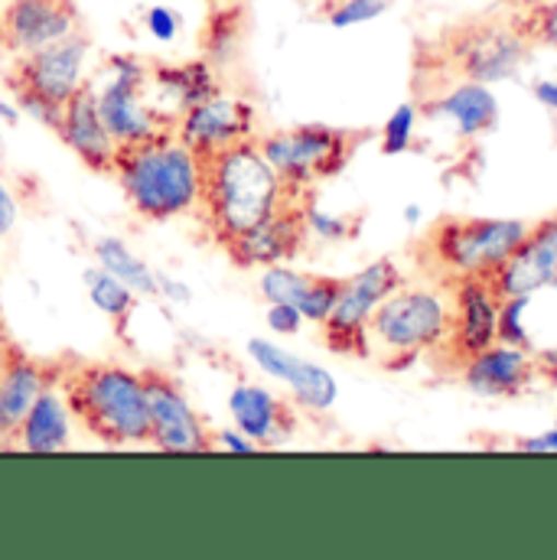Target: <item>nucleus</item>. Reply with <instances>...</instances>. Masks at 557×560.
<instances>
[{
    "instance_id": "1",
    "label": "nucleus",
    "mask_w": 557,
    "mask_h": 560,
    "mask_svg": "<svg viewBox=\"0 0 557 560\" xmlns=\"http://www.w3.org/2000/svg\"><path fill=\"white\" fill-rule=\"evenodd\" d=\"M535 59L509 10L496 0L486 10L463 13L430 36H418L411 49V102L430 98L450 85H499L512 82Z\"/></svg>"
},
{
    "instance_id": "2",
    "label": "nucleus",
    "mask_w": 557,
    "mask_h": 560,
    "mask_svg": "<svg viewBox=\"0 0 557 560\" xmlns=\"http://www.w3.org/2000/svg\"><path fill=\"white\" fill-rule=\"evenodd\" d=\"M300 189L280 179V173L265 160L258 140H242L235 147L199 156V202L196 215L206 225L209 238L225 248L232 238L245 235Z\"/></svg>"
},
{
    "instance_id": "3",
    "label": "nucleus",
    "mask_w": 557,
    "mask_h": 560,
    "mask_svg": "<svg viewBox=\"0 0 557 560\" xmlns=\"http://www.w3.org/2000/svg\"><path fill=\"white\" fill-rule=\"evenodd\" d=\"M56 385L72 420L108 446L150 443V415L140 372L79 355H56Z\"/></svg>"
},
{
    "instance_id": "4",
    "label": "nucleus",
    "mask_w": 557,
    "mask_h": 560,
    "mask_svg": "<svg viewBox=\"0 0 557 560\" xmlns=\"http://www.w3.org/2000/svg\"><path fill=\"white\" fill-rule=\"evenodd\" d=\"M529 232V219L437 215L405 248L411 278L453 287L496 268Z\"/></svg>"
},
{
    "instance_id": "5",
    "label": "nucleus",
    "mask_w": 557,
    "mask_h": 560,
    "mask_svg": "<svg viewBox=\"0 0 557 560\" xmlns=\"http://www.w3.org/2000/svg\"><path fill=\"white\" fill-rule=\"evenodd\" d=\"M112 176L118 179L128 206L147 222H170L196 212L199 156L173 131L138 143H118Z\"/></svg>"
},
{
    "instance_id": "6",
    "label": "nucleus",
    "mask_w": 557,
    "mask_h": 560,
    "mask_svg": "<svg viewBox=\"0 0 557 560\" xmlns=\"http://www.w3.org/2000/svg\"><path fill=\"white\" fill-rule=\"evenodd\" d=\"M450 316V290L411 278L392 290L369 319V362L388 375H402L423 362L440 342Z\"/></svg>"
},
{
    "instance_id": "7",
    "label": "nucleus",
    "mask_w": 557,
    "mask_h": 560,
    "mask_svg": "<svg viewBox=\"0 0 557 560\" xmlns=\"http://www.w3.org/2000/svg\"><path fill=\"white\" fill-rule=\"evenodd\" d=\"M89 56H92V39L79 30L36 52L13 56L10 66L3 69V85L20 105V112L56 131L66 102L89 79Z\"/></svg>"
},
{
    "instance_id": "8",
    "label": "nucleus",
    "mask_w": 557,
    "mask_h": 560,
    "mask_svg": "<svg viewBox=\"0 0 557 560\" xmlns=\"http://www.w3.org/2000/svg\"><path fill=\"white\" fill-rule=\"evenodd\" d=\"M379 138L375 128H336V125H293L258 135L265 160L293 186L316 189L326 179H336L362 143Z\"/></svg>"
},
{
    "instance_id": "9",
    "label": "nucleus",
    "mask_w": 557,
    "mask_h": 560,
    "mask_svg": "<svg viewBox=\"0 0 557 560\" xmlns=\"http://www.w3.org/2000/svg\"><path fill=\"white\" fill-rule=\"evenodd\" d=\"M147 79H150V62L131 52L108 56L98 79H89L95 89L98 115L118 143H138L176 131V115L163 112L150 98Z\"/></svg>"
},
{
    "instance_id": "10",
    "label": "nucleus",
    "mask_w": 557,
    "mask_h": 560,
    "mask_svg": "<svg viewBox=\"0 0 557 560\" xmlns=\"http://www.w3.org/2000/svg\"><path fill=\"white\" fill-rule=\"evenodd\" d=\"M450 290V316L440 342L423 355L433 382H456L463 369L496 342L499 326V296L492 293L489 280L466 278L456 280Z\"/></svg>"
},
{
    "instance_id": "11",
    "label": "nucleus",
    "mask_w": 557,
    "mask_h": 560,
    "mask_svg": "<svg viewBox=\"0 0 557 560\" xmlns=\"http://www.w3.org/2000/svg\"><path fill=\"white\" fill-rule=\"evenodd\" d=\"M408 280L405 268L395 258H379L362 271L349 275L333 313L320 323L323 346L339 359H369V319L375 306Z\"/></svg>"
},
{
    "instance_id": "12",
    "label": "nucleus",
    "mask_w": 557,
    "mask_h": 560,
    "mask_svg": "<svg viewBox=\"0 0 557 560\" xmlns=\"http://www.w3.org/2000/svg\"><path fill=\"white\" fill-rule=\"evenodd\" d=\"M313 206H316V189H300L275 215H268L245 235L232 238L222 252L235 261V268H245V271L293 261L313 238L310 235V209Z\"/></svg>"
},
{
    "instance_id": "13",
    "label": "nucleus",
    "mask_w": 557,
    "mask_h": 560,
    "mask_svg": "<svg viewBox=\"0 0 557 560\" xmlns=\"http://www.w3.org/2000/svg\"><path fill=\"white\" fill-rule=\"evenodd\" d=\"M147 415H150V446L166 453H212V430L196 415L179 382L160 369H143Z\"/></svg>"
},
{
    "instance_id": "14",
    "label": "nucleus",
    "mask_w": 557,
    "mask_h": 560,
    "mask_svg": "<svg viewBox=\"0 0 557 560\" xmlns=\"http://www.w3.org/2000/svg\"><path fill=\"white\" fill-rule=\"evenodd\" d=\"M483 278L489 280L499 300L542 293L557 280V209L529 222L522 242Z\"/></svg>"
},
{
    "instance_id": "15",
    "label": "nucleus",
    "mask_w": 557,
    "mask_h": 560,
    "mask_svg": "<svg viewBox=\"0 0 557 560\" xmlns=\"http://www.w3.org/2000/svg\"><path fill=\"white\" fill-rule=\"evenodd\" d=\"M82 30L76 0H7L0 7V52L23 56Z\"/></svg>"
},
{
    "instance_id": "16",
    "label": "nucleus",
    "mask_w": 557,
    "mask_h": 560,
    "mask_svg": "<svg viewBox=\"0 0 557 560\" xmlns=\"http://www.w3.org/2000/svg\"><path fill=\"white\" fill-rule=\"evenodd\" d=\"M176 138L196 156L235 147L242 140L258 138V112L242 95H212L176 118Z\"/></svg>"
},
{
    "instance_id": "17",
    "label": "nucleus",
    "mask_w": 557,
    "mask_h": 560,
    "mask_svg": "<svg viewBox=\"0 0 557 560\" xmlns=\"http://www.w3.org/2000/svg\"><path fill=\"white\" fill-rule=\"evenodd\" d=\"M248 355L255 359V365L262 372H268L271 378H280L290 395H293V405L300 408V415L320 420L326 418L339 398V388L333 382V375L316 365V362H306L287 349H280L278 342H268V339H248Z\"/></svg>"
},
{
    "instance_id": "18",
    "label": "nucleus",
    "mask_w": 557,
    "mask_h": 560,
    "mask_svg": "<svg viewBox=\"0 0 557 560\" xmlns=\"http://www.w3.org/2000/svg\"><path fill=\"white\" fill-rule=\"evenodd\" d=\"M456 385H463L466 392H473L479 398L515 401V398H525L538 385V375H535V362H532L529 349H519L509 342H492L486 352H479L463 369Z\"/></svg>"
},
{
    "instance_id": "19",
    "label": "nucleus",
    "mask_w": 557,
    "mask_h": 560,
    "mask_svg": "<svg viewBox=\"0 0 557 560\" xmlns=\"http://www.w3.org/2000/svg\"><path fill=\"white\" fill-rule=\"evenodd\" d=\"M229 411L235 427L258 443V450H275L283 446L297 430H300V408L293 405V398H280L275 392L262 388V385H252V382H242L232 388L229 395Z\"/></svg>"
},
{
    "instance_id": "20",
    "label": "nucleus",
    "mask_w": 557,
    "mask_h": 560,
    "mask_svg": "<svg viewBox=\"0 0 557 560\" xmlns=\"http://www.w3.org/2000/svg\"><path fill=\"white\" fill-rule=\"evenodd\" d=\"M418 118L430 125H446L453 138L479 140L496 131L499 125V102L489 92V85H450L430 98L415 102Z\"/></svg>"
},
{
    "instance_id": "21",
    "label": "nucleus",
    "mask_w": 557,
    "mask_h": 560,
    "mask_svg": "<svg viewBox=\"0 0 557 560\" xmlns=\"http://www.w3.org/2000/svg\"><path fill=\"white\" fill-rule=\"evenodd\" d=\"M56 385V359L26 355L20 346L0 362V433L16 443V430L30 415L33 401Z\"/></svg>"
},
{
    "instance_id": "22",
    "label": "nucleus",
    "mask_w": 557,
    "mask_h": 560,
    "mask_svg": "<svg viewBox=\"0 0 557 560\" xmlns=\"http://www.w3.org/2000/svg\"><path fill=\"white\" fill-rule=\"evenodd\" d=\"M56 138L62 140L89 170L95 173H112V160L118 150V140L112 138V131L105 128L102 115H98V102H95V89L85 79V85L66 102L62 118L56 125Z\"/></svg>"
},
{
    "instance_id": "23",
    "label": "nucleus",
    "mask_w": 557,
    "mask_h": 560,
    "mask_svg": "<svg viewBox=\"0 0 557 560\" xmlns=\"http://www.w3.org/2000/svg\"><path fill=\"white\" fill-rule=\"evenodd\" d=\"M147 92L163 112L179 118L186 108L219 95L222 85H219L216 66L199 56V59H189V62H150Z\"/></svg>"
},
{
    "instance_id": "24",
    "label": "nucleus",
    "mask_w": 557,
    "mask_h": 560,
    "mask_svg": "<svg viewBox=\"0 0 557 560\" xmlns=\"http://www.w3.org/2000/svg\"><path fill=\"white\" fill-rule=\"evenodd\" d=\"M72 446V411L59 392V385H49L30 408L16 430V450L26 453H62Z\"/></svg>"
},
{
    "instance_id": "25",
    "label": "nucleus",
    "mask_w": 557,
    "mask_h": 560,
    "mask_svg": "<svg viewBox=\"0 0 557 560\" xmlns=\"http://www.w3.org/2000/svg\"><path fill=\"white\" fill-rule=\"evenodd\" d=\"M245 33H248V7L242 0L216 3V7H209L206 23L199 30V56L219 69L239 56Z\"/></svg>"
},
{
    "instance_id": "26",
    "label": "nucleus",
    "mask_w": 557,
    "mask_h": 560,
    "mask_svg": "<svg viewBox=\"0 0 557 560\" xmlns=\"http://www.w3.org/2000/svg\"><path fill=\"white\" fill-rule=\"evenodd\" d=\"M92 252L98 258V268H105L108 275L125 280L138 296H160V278L140 261L121 238H98Z\"/></svg>"
},
{
    "instance_id": "27",
    "label": "nucleus",
    "mask_w": 557,
    "mask_h": 560,
    "mask_svg": "<svg viewBox=\"0 0 557 560\" xmlns=\"http://www.w3.org/2000/svg\"><path fill=\"white\" fill-rule=\"evenodd\" d=\"M85 287H89V296H92L95 310H102L115 323V329L125 332L128 319L138 310V293L125 280L108 275L105 268H89L85 271Z\"/></svg>"
},
{
    "instance_id": "28",
    "label": "nucleus",
    "mask_w": 557,
    "mask_h": 560,
    "mask_svg": "<svg viewBox=\"0 0 557 560\" xmlns=\"http://www.w3.org/2000/svg\"><path fill=\"white\" fill-rule=\"evenodd\" d=\"M532 49L557 52V0H499Z\"/></svg>"
},
{
    "instance_id": "29",
    "label": "nucleus",
    "mask_w": 557,
    "mask_h": 560,
    "mask_svg": "<svg viewBox=\"0 0 557 560\" xmlns=\"http://www.w3.org/2000/svg\"><path fill=\"white\" fill-rule=\"evenodd\" d=\"M395 7V0H326L316 16L336 30H349V26H359V23H372L379 20L382 13H388Z\"/></svg>"
},
{
    "instance_id": "30",
    "label": "nucleus",
    "mask_w": 557,
    "mask_h": 560,
    "mask_svg": "<svg viewBox=\"0 0 557 560\" xmlns=\"http://www.w3.org/2000/svg\"><path fill=\"white\" fill-rule=\"evenodd\" d=\"M313 275L306 271H293L290 265H271V268H262V280H258V290L265 296V303H300V296L306 293Z\"/></svg>"
},
{
    "instance_id": "31",
    "label": "nucleus",
    "mask_w": 557,
    "mask_h": 560,
    "mask_svg": "<svg viewBox=\"0 0 557 560\" xmlns=\"http://www.w3.org/2000/svg\"><path fill=\"white\" fill-rule=\"evenodd\" d=\"M343 283H346V278L313 275L310 287H306V293H303V296H300V303H297V310L303 313V319L320 326V323L333 313V306H336V300H339V293H343Z\"/></svg>"
},
{
    "instance_id": "32",
    "label": "nucleus",
    "mask_w": 557,
    "mask_h": 560,
    "mask_svg": "<svg viewBox=\"0 0 557 560\" xmlns=\"http://www.w3.org/2000/svg\"><path fill=\"white\" fill-rule=\"evenodd\" d=\"M415 125H418V108L415 102H405L392 112V118L382 125L379 138H382V153L385 156H398L405 150H411L415 140Z\"/></svg>"
},
{
    "instance_id": "33",
    "label": "nucleus",
    "mask_w": 557,
    "mask_h": 560,
    "mask_svg": "<svg viewBox=\"0 0 557 560\" xmlns=\"http://www.w3.org/2000/svg\"><path fill=\"white\" fill-rule=\"evenodd\" d=\"M143 23H147L150 36L160 39V43H170V39H176V33H179V16H176V10L160 7V3L150 7V10L143 13Z\"/></svg>"
},
{
    "instance_id": "34",
    "label": "nucleus",
    "mask_w": 557,
    "mask_h": 560,
    "mask_svg": "<svg viewBox=\"0 0 557 560\" xmlns=\"http://www.w3.org/2000/svg\"><path fill=\"white\" fill-rule=\"evenodd\" d=\"M268 326L278 332V336H297L300 332V326L306 323L303 319V313L293 306V303H268Z\"/></svg>"
},
{
    "instance_id": "35",
    "label": "nucleus",
    "mask_w": 557,
    "mask_h": 560,
    "mask_svg": "<svg viewBox=\"0 0 557 560\" xmlns=\"http://www.w3.org/2000/svg\"><path fill=\"white\" fill-rule=\"evenodd\" d=\"M532 362H535L538 382H545L548 388H557V342H552V346H535L532 349Z\"/></svg>"
},
{
    "instance_id": "36",
    "label": "nucleus",
    "mask_w": 557,
    "mask_h": 560,
    "mask_svg": "<svg viewBox=\"0 0 557 560\" xmlns=\"http://www.w3.org/2000/svg\"><path fill=\"white\" fill-rule=\"evenodd\" d=\"M212 446L216 450H229V453H255L258 450V443L255 440H248L242 430H212Z\"/></svg>"
},
{
    "instance_id": "37",
    "label": "nucleus",
    "mask_w": 557,
    "mask_h": 560,
    "mask_svg": "<svg viewBox=\"0 0 557 560\" xmlns=\"http://www.w3.org/2000/svg\"><path fill=\"white\" fill-rule=\"evenodd\" d=\"M16 225V199L13 192L0 183V238H7Z\"/></svg>"
},
{
    "instance_id": "38",
    "label": "nucleus",
    "mask_w": 557,
    "mask_h": 560,
    "mask_svg": "<svg viewBox=\"0 0 557 560\" xmlns=\"http://www.w3.org/2000/svg\"><path fill=\"white\" fill-rule=\"evenodd\" d=\"M509 446L515 450H557V423L552 430L538 433V436H519V440H509Z\"/></svg>"
},
{
    "instance_id": "39",
    "label": "nucleus",
    "mask_w": 557,
    "mask_h": 560,
    "mask_svg": "<svg viewBox=\"0 0 557 560\" xmlns=\"http://www.w3.org/2000/svg\"><path fill=\"white\" fill-rule=\"evenodd\" d=\"M535 98H538L545 108L557 112V72L552 75V79H542V82H535Z\"/></svg>"
},
{
    "instance_id": "40",
    "label": "nucleus",
    "mask_w": 557,
    "mask_h": 560,
    "mask_svg": "<svg viewBox=\"0 0 557 560\" xmlns=\"http://www.w3.org/2000/svg\"><path fill=\"white\" fill-rule=\"evenodd\" d=\"M13 346H16V342L10 339V332H7V326H3V316H0V362L7 359V352H10Z\"/></svg>"
},
{
    "instance_id": "41",
    "label": "nucleus",
    "mask_w": 557,
    "mask_h": 560,
    "mask_svg": "<svg viewBox=\"0 0 557 560\" xmlns=\"http://www.w3.org/2000/svg\"><path fill=\"white\" fill-rule=\"evenodd\" d=\"M0 453H16V443L10 436H3V433H0Z\"/></svg>"
},
{
    "instance_id": "42",
    "label": "nucleus",
    "mask_w": 557,
    "mask_h": 560,
    "mask_svg": "<svg viewBox=\"0 0 557 560\" xmlns=\"http://www.w3.org/2000/svg\"><path fill=\"white\" fill-rule=\"evenodd\" d=\"M310 3H313V10H320V7H323L326 0H310Z\"/></svg>"
},
{
    "instance_id": "43",
    "label": "nucleus",
    "mask_w": 557,
    "mask_h": 560,
    "mask_svg": "<svg viewBox=\"0 0 557 560\" xmlns=\"http://www.w3.org/2000/svg\"><path fill=\"white\" fill-rule=\"evenodd\" d=\"M209 7H216V3H229V0H206Z\"/></svg>"
},
{
    "instance_id": "44",
    "label": "nucleus",
    "mask_w": 557,
    "mask_h": 560,
    "mask_svg": "<svg viewBox=\"0 0 557 560\" xmlns=\"http://www.w3.org/2000/svg\"><path fill=\"white\" fill-rule=\"evenodd\" d=\"M0 163H3V138H0Z\"/></svg>"
},
{
    "instance_id": "45",
    "label": "nucleus",
    "mask_w": 557,
    "mask_h": 560,
    "mask_svg": "<svg viewBox=\"0 0 557 560\" xmlns=\"http://www.w3.org/2000/svg\"><path fill=\"white\" fill-rule=\"evenodd\" d=\"M548 290H557V280H555V283H552V287H548Z\"/></svg>"
}]
</instances>
